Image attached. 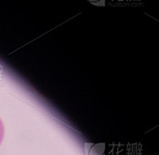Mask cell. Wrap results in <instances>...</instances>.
Segmentation results:
<instances>
[{
    "label": "cell",
    "instance_id": "6da1fadb",
    "mask_svg": "<svg viewBox=\"0 0 159 155\" xmlns=\"http://www.w3.org/2000/svg\"><path fill=\"white\" fill-rule=\"evenodd\" d=\"M3 138H4V125H3L2 120L0 119V144H1L3 141Z\"/></svg>",
    "mask_w": 159,
    "mask_h": 155
}]
</instances>
